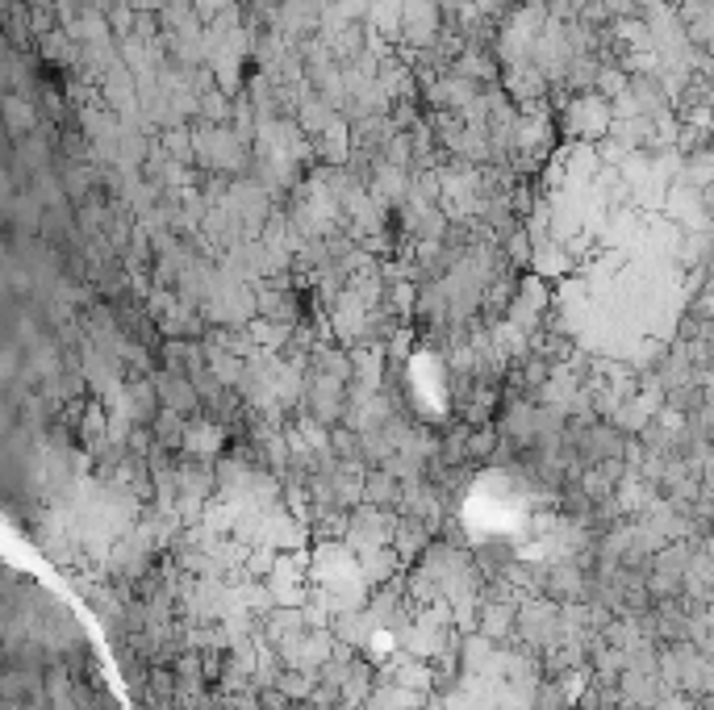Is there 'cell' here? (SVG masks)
Wrapping results in <instances>:
<instances>
[{
  "label": "cell",
  "mask_w": 714,
  "mask_h": 710,
  "mask_svg": "<svg viewBox=\"0 0 714 710\" xmlns=\"http://www.w3.org/2000/svg\"><path fill=\"white\" fill-rule=\"evenodd\" d=\"M564 134L573 142H606L614 130V101H606L602 92H573L560 109Z\"/></svg>",
  "instance_id": "obj_1"
},
{
  "label": "cell",
  "mask_w": 714,
  "mask_h": 710,
  "mask_svg": "<svg viewBox=\"0 0 714 710\" xmlns=\"http://www.w3.org/2000/svg\"><path fill=\"white\" fill-rule=\"evenodd\" d=\"M5 109H9V126H13V134L34 130V126H38V109H34V101L26 105L21 97H9V101H5Z\"/></svg>",
  "instance_id": "obj_2"
},
{
  "label": "cell",
  "mask_w": 714,
  "mask_h": 710,
  "mask_svg": "<svg viewBox=\"0 0 714 710\" xmlns=\"http://www.w3.org/2000/svg\"><path fill=\"white\" fill-rule=\"evenodd\" d=\"M280 685H284V694H293V698H297V694H301V698L309 694V677H284Z\"/></svg>",
  "instance_id": "obj_3"
}]
</instances>
